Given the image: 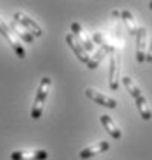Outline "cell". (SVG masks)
<instances>
[{
  "mask_svg": "<svg viewBox=\"0 0 152 160\" xmlns=\"http://www.w3.org/2000/svg\"><path fill=\"white\" fill-rule=\"evenodd\" d=\"M109 148H111L109 142L103 140V142H98V143H95V145H91V146L81 149L80 154H78V157H80V159H89V157H94V156H97V154H103V152H106Z\"/></svg>",
  "mask_w": 152,
  "mask_h": 160,
  "instance_id": "cell-8",
  "label": "cell"
},
{
  "mask_svg": "<svg viewBox=\"0 0 152 160\" xmlns=\"http://www.w3.org/2000/svg\"><path fill=\"white\" fill-rule=\"evenodd\" d=\"M100 122H101V125L105 126V129L108 131V134L111 137H114V139H120L121 137V131L118 129V126L114 123V120L111 119V116H108V114L100 116Z\"/></svg>",
  "mask_w": 152,
  "mask_h": 160,
  "instance_id": "cell-12",
  "label": "cell"
},
{
  "mask_svg": "<svg viewBox=\"0 0 152 160\" xmlns=\"http://www.w3.org/2000/svg\"><path fill=\"white\" fill-rule=\"evenodd\" d=\"M49 88H51V79H49L48 76L42 77L40 83H38L37 92H36L34 105H32V109H31V117L34 120H38L42 117V114H43V105H45V102H46Z\"/></svg>",
  "mask_w": 152,
  "mask_h": 160,
  "instance_id": "cell-2",
  "label": "cell"
},
{
  "mask_svg": "<svg viewBox=\"0 0 152 160\" xmlns=\"http://www.w3.org/2000/svg\"><path fill=\"white\" fill-rule=\"evenodd\" d=\"M112 16H115V17H117V16H120V12H118V11H112Z\"/></svg>",
  "mask_w": 152,
  "mask_h": 160,
  "instance_id": "cell-18",
  "label": "cell"
},
{
  "mask_svg": "<svg viewBox=\"0 0 152 160\" xmlns=\"http://www.w3.org/2000/svg\"><path fill=\"white\" fill-rule=\"evenodd\" d=\"M120 16H121L123 22L126 23L129 34H131V36H137L138 26H137V22H135V19H134L132 12H131V11H128V9H125V11H121V12H120Z\"/></svg>",
  "mask_w": 152,
  "mask_h": 160,
  "instance_id": "cell-14",
  "label": "cell"
},
{
  "mask_svg": "<svg viewBox=\"0 0 152 160\" xmlns=\"http://www.w3.org/2000/svg\"><path fill=\"white\" fill-rule=\"evenodd\" d=\"M109 88L112 91L118 89V63L114 52L111 54V59H109Z\"/></svg>",
  "mask_w": 152,
  "mask_h": 160,
  "instance_id": "cell-11",
  "label": "cell"
},
{
  "mask_svg": "<svg viewBox=\"0 0 152 160\" xmlns=\"http://www.w3.org/2000/svg\"><path fill=\"white\" fill-rule=\"evenodd\" d=\"M123 85L126 86L128 92H129V94L132 96V99L135 100V105H137V109H138L141 119L151 120L152 119V111H151V108H149V103H148L146 97L143 96L141 89L138 88V85H137L131 77H128V76L123 77Z\"/></svg>",
  "mask_w": 152,
  "mask_h": 160,
  "instance_id": "cell-1",
  "label": "cell"
},
{
  "mask_svg": "<svg viewBox=\"0 0 152 160\" xmlns=\"http://www.w3.org/2000/svg\"><path fill=\"white\" fill-rule=\"evenodd\" d=\"M8 26H9V29H11V31H12L16 36H19L20 39L23 40V42H26V43H32L34 37L31 36V32H28V31H26L23 26H20L17 22H11Z\"/></svg>",
  "mask_w": 152,
  "mask_h": 160,
  "instance_id": "cell-13",
  "label": "cell"
},
{
  "mask_svg": "<svg viewBox=\"0 0 152 160\" xmlns=\"http://www.w3.org/2000/svg\"><path fill=\"white\" fill-rule=\"evenodd\" d=\"M14 20L19 23L20 26H23L28 32H31V36L32 37H42V28H40V25H38L37 22L34 19H31L29 16H26L25 12H16L14 14Z\"/></svg>",
  "mask_w": 152,
  "mask_h": 160,
  "instance_id": "cell-4",
  "label": "cell"
},
{
  "mask_svg": "<svg viewBox=\"0 0 152 160\" xmlns=\"http://www.w3.org/2000/svg\"><path fill=\"white\" fill-rule=\"evenodd\" d=\"M149 8H151V9H152V2H149Z\"/></svg>",
  "mask_w": 152,
  "mask_h": 160,
  "instance_id": "cell-19",
  "label": "cell"
},
{
  "mask_svg": "<svg viewBox=\"0 0 152 160\" xmlns=\"http://www.w3.org/2000/svg\"><path fill=\"white\" fill-rule=\"evenodd\" d=\"M48 152L45 149H19L11 152L12 160H45Z\"/></svg>",
  "mask_w": 152,
  "mask_h": 160,
  "instance_id": "cell-6",
  "label": "cell"
},
{
  "mask_svg": "<svg viewBox=\"0 0 152 160\" xmlns=\"http://www.w3.org/2000/svg\"><path fill=\"white\" fill-rule=\"evenodd\" d=\"M0 34L8 40V43L11 45V48L14 49V52H16V56H17L19 59H25V57H26L25 48L22 46V43H20L19 39H17V36L9 29V26L3 22V19H0Z\"/></svg>",
  "mask_w": 152,
  "mask_h": 160,
  "instance_id": "cell-3",
  "label": "cell"
},
{
  "mask_svg": "<svg viewBox=\"0 0 152 160\" xmlns=\"http://www.w3.org/2000/svg\"><path fill=\"white\" fill-rule=\"evenodd\" d=\"M85 94H86L88 99H91L92 102L105 106V108H109V109H115L117 108V100L109 97V96H105L103 92H98V91H95L92 88H86L85 89Z\"/></svg>",
  "mask_w": 152,
  "mask_h": 160,
  "instance_id": "cell-5",
  "label": "cell"
},
{
  "mask_svg": "<svg viewBox=\"0 0 152 160\" xmlns=\"http://www.w3.org/2000/svg\"><path fill=\"white\" fill-rule=\"evenodd\" d=\"M71 31H72V36L78 40V43L85 48V51L86 52H89V51H92L94 49V42L91 40V37L86 34V31L81 28V25L80 23H71Z\"/></svg>",
  "mask_w": 152,
  "mask_h": 160,
  "instance_id": "cell-7",
  "label": "cell"
},
{
  "mask_svg": "<svg viewBox=\"0 0 152 160\" xmlns=\"http://www.w3.org/2000/svg\"><path fill=\"white\" fill-rule=\"evenodd\" d=\"M146 62L152 63V39H151V43H149V48L146 51Z\"/></svg>",
  "mask_w": 152,
  "mask_h": 160,
  "instance_id": "cell-17",
  "label": "cell"
},
{
  "mask_svg": "<svg viewBox=\"0 0 152 160\" xmlns=\"http://www.w3.org/2000/svg\"><path fill=\"white\" fill-rule=\"evenodd\" d=\"M65 40H66L68 46L74 51V54L77 56V59L80 60L81 63H88V62H89V56H88V52L85 51V48L78 43V40H77L72 34H66Z\"/></svg>",
  "mask_w": 152,
  "mask_h": 160,
  "instance_id": "cell-10",
  "label": "cell"
},
{
  "mask_svg": "<svg viewBox=\"0 0 152 160\" xmlns=\"http://www.w3.org/2000/svg\"><path fill=\"white\" fill-rule=\"evenodd\" d=\"M103 57H105V51H103L101 48H100V49H97V51L94 52V56H91V57H89V62L86 63V65H88V68H89V69H95V68L100 65V62H101Z\"/></svg>",
  "mask_w": 152,
  "mask_h": 160,
  "instance_id": "cell-16",
  "label": "cell"
},
{
  "mask_svg": "<svg viewBox=\"0 0 152 160\" xmlns=\"http://www.w3.org/2000/svg\"><path fill=\"white\" fill-rule=\"evenodd\" d=\"M94 43H98L105 52H111V54H112V52L115 51L114 45H111L108 40H106L103 36H101V34H100V32H95V34H94Z\"/></svg>",
  "mask_w": 152,
  "mask_h": 160,
  "instance_id": "cell-15",
  "label": "cell"
},
{
  "mask_svg": "<svg viewBox=\"0 0 152 160\" xmlns=\"http://www.w3.org/2000/svg\"><path fill=\"white\" fill-rule=\"evenodd\" d=\"M146 28H138L137 31V49H135V54H137V62L138 63H143L146 60V51H148V46H146Z\"/></svg>",
  "mask_w": 152,
  "mask_h": 160,
  "instance_id": "cell-9",
  "label": "cell"
}]
</instances>
